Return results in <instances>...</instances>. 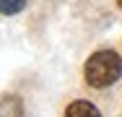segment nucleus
Here are the masks:
<instances>
[{
    "label": "nucleus",
    "mask_w": 122,
    "mask_h": 117,
    "mask_svg": "<svg viewBox=\"0 0 122 117\" xmlns=\"http://www.w3.org/2000/svg\"><path fill=\"white\" fill-rule=\"evenodd\" d=\"M120 73H122V60L112 49H101L96 55H91L86 63V81L94 89H104V86L114 83L120 78Z\"/></svg>",
    "instance_id": "1"
},
{
    "label": "nucleus",
    "mask_w": 122,
    "mask_h": 117,
    "mask_svg": "<svg viewBox=\"0 0 122 117\" xmlns=\"http://www.w3.org/2000/svg\"><path fill=\"white\" fill-rule=\"evenodd\" d=\"M68 115L73 117V115H99V109L94 107V104H88V101H73L70 107H68Z\"/></svg>",
    "instance_id": "2"
},
{
    "label": "nucleus",
    "mask_w": 122,
    "mask_h": 117,
    "mask_svg": "<svg viewBox=\"0 0 122 117\" xmlns=\"http://www.w3.org/2000/svg\"><path fill=\"white\" fill-rule=\"evenodd\" d=\"M24 5H26V0H0V13L13 16L18 11H24Z\"/></svg>",
    "instance_id": "3"
},
{
    "label": "nucleus",
    "mask_w": 122,
    "mask_h": 117,
    "mask_svg": "<svg viewBox=\"0 0 122 117\" xmlns=\"http://www.w3.org/2000/svg\"><path fill=\"white\" fill-rule=\"evenodd\" d=\"M117 3H120V8H122V0H117Z\"/></svg>",
    "instance_id": "4"
}]
</instances>
